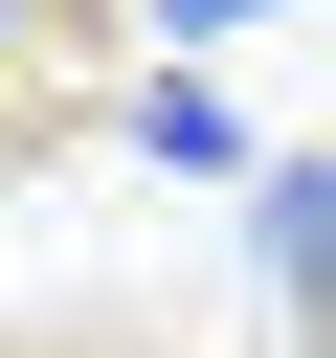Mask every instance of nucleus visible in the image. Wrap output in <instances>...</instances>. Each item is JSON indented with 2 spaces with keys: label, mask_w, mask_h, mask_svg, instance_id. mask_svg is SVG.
I'll list each match as a JSON object with an SVG mask.
<instances>
[{
  "label": "nucleus",
  "mask_w": 336,
  "mask_h": 358,
  "mask_svg": "<svg viewBox=\"0 0 336 358\" xmlns=\"http://www.w3.org/2000/svg\"><path fill=\"white\" fill-rule=\"evenodd\" d=\"M157 22H179V45H202V22H269V0H157Z\"/></svg>",
  "instance_id": "f03ea898"
},
{
  "label": "nucleus",
  "mask_w": 336,
  "mask_h": 358,
  "mask_svg": "<svg viewBox=\"0 0 336 358\" xmlns=\"http://www.w3.org/2000/svg\"><path fill=\"white\" fill-rule=\"evenodd\" d=\"M269 268L336 313V157H269Z\"/></svg>",
  "instance_id": "f257e3e1"
}]
</instances>
